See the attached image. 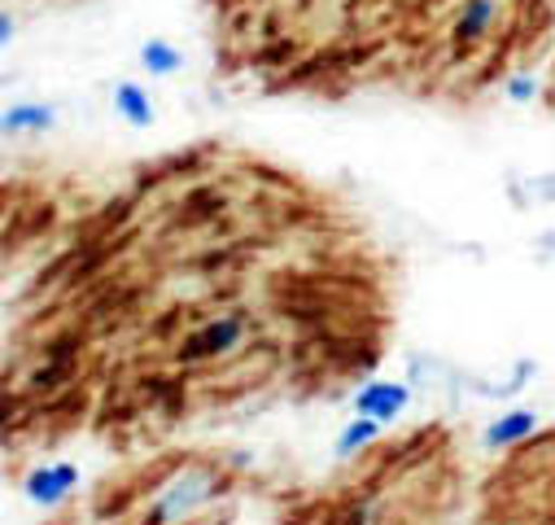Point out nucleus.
<instances>
[{"label":"nucleus","instance_id":"f257e3e1","mask_svg":"<svg viewBox=\"0 0 555 525\" xmlns=\"http://www.w3.org/2000/svg\"><path fill=\"white\" fill-rule=\"evenodd\" d=\"M228 490V477H223V469L219 464H189V469H180L163 490H158V499H150L141 512H145V521H184V516H197V512H206L219 495Z\"/></svg>","mask_w":555,"mask_h":525},{"label":"nucleus","instance_id":"9d476101","mask_svg":"<svg viewBox=\"0 0 555 525\" xmlns=\"http://www.w3.org/2000/svg\"><path fill=\"white\" fill-rule=\"evenodd\" d=\"M380 434H385V425H380V421H372V417H359V412H354V417L341 425V434H337L333 451H337L341 460H350V456H359V451L376 447V443H380Z\"/></svg>","mask_w":555,"mask_h":525},{"label":"nucleus","instance_id":"423d86ee","mask_svg":"<svg viewBox=\"0 0 555 525\" xmlns=\"http://www.w3.org/2000/svg\"><path fill=\"white\" fill-rule=\"evenodd\" d=\"M499 10H503V0H464L451 23V49L468 53V49L486 44V36L499 27Z\"/></svg>","mask_w":555,"mask_h":525},{"label":"nucleus","instance_id":"6e6552de","mask_svg":"<svg viewBox=\"0 0 555 525\" xmlns=\"http://www.w3.org/2000/svg\"><path fill=\"white\" fill-rule=\"evenodd\" d=\"M114 114L127 123V127H154L158 123V110H154V97L145 84H135V79H122L114 84Z\"/></svg>","mask_w":555,"mask_h":525},{"label":"nucleus","instance_id":"f8f14e48","mask_svg":"<svg viewBox=\"0 0 555 525\" xmlns=\"http://www.w3.org/2000/svg\"><path fill=\"white\" fill-rule=\"evenodd\" d=\"M14 36H18V23H14L10 14H0V49H10V44H14Z\"/></svg>","mask_w":555,"mask_h":525},{"label":"nucleus","instance_id":"9b49d317","mask_svg":"<svg viewBox=\"0 0 555 525\" xmlns=\"http://www.w3.org/2000/svg\"><path fill=\"white\" fill-rule=\"evenodd\" d=\"M538 92H542V84H538V75H529V71H516V75H507V84H503V97L516 101V105L538 101Z\"/></svg>","mask_w":555,"mask_h":525},{"label":"nucleus","instance_id":"f03ea898","mask_svg":"<svg viewBox=\"0 0 555 525\" xmlns=\"http://www.w3.org/2000/svg\"><path fill=\"white\" fill-rule=\"evenodd\" d=\"M254 337V311L232 307L223 316H210L206 324H197L193 333L180 337L176 346V363L180 368H206V363H223L236 350H245Z\"/></svg>","mask_w":555,"mask_h":525},{"label":"nucleus","instance_id":"1a4fd4ad","mask_svg":"<svg viewBox=\"0 0 555 525\" xmlns=\"http://www.w3.org/2000/svg\"><path fill=\"white\" fill-rule=\"evenodd\" d=\"M135 66H141L145 75H154V79H171V75L184 71V49H176L163 36H154V40H145L141 49H135Z\"/></svg>","mask_w":555,"mask_h":525},{"label":"nucleus","instance_id":"7ed1b4c3","mask_svg":"<svg viewBox=\"0 0 555 525\" xmlns=\"http://www.w3.org/2000/svg\"><path fill=\"white\" fill-rule=\"evenodd\" d=\"M79 482H83L79 464H70V460H49V464H36V469L23 477V495H27V503L53 512V508H62V503L79 490Z\"/></svg>","mask_w":555,"mask_h":525},{"label":"nucleus","instance_id":"0eeeda50","mask_svg":"<svg viewBox=\"0 0 555 525\" xmlns=\"http://www.w3.org/2000/svg\"><path fill=\"white\" fill-rule=\"evenodd\" d=\"M57 127V110L49 101H14L0 110V137H49Z\"/></svg>","mask_w":555,"mask_h":525},{"label":"nucleus","instance_id":"20e7f679","mask_svg":"<svg viewBox=\"0 0 555 525\" xmlns=\"http://www.w3.org/2000/svg\"><path fill=\"white\" fill-rule=\"evenodd\" d=\"M406 408H411V385H406V381L372 376V381H363V385L350 394V412L372 417V421H380V425L398 421Z\"/></svg>","mask_w":555,"mask_h":525},{"label":"nucleus","instance_id":"39448f33","mask_svg":"<svg viewBox=\"0 0 555 525\" xmlns=\"http://www.w3.org/2000/svg\"><path fill=\"white\" fill-rule=\"evenodd\" d=\"M538 434H542V412H533V408H507V412L490 417V425L481 430V447L486 451H512V447H520V443H529Z\"/></svg>","mask_w":555,"mask_h":525}]
</instances>
